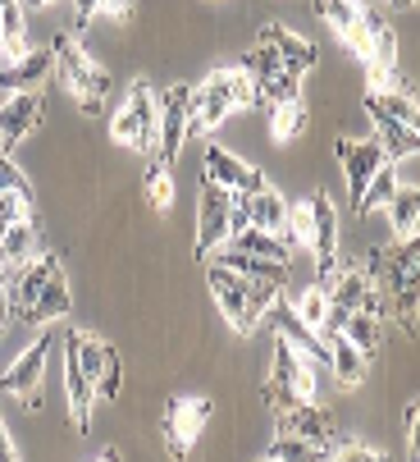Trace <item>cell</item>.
Masks as SVG:
<instances>
[{"mask_svg":"<svg viewBox=\"0 0 420 462\" xmlns=\"http://www.w3.org/2000/svg\"><path fill=\"white\" fill-rule=\"evenodd\" d=\"M19 457V444L10 439V430H5V417H0V462H14Z\"/></svg>","mask_w":420,"mask_h":462,"instance_id":"7bdbcfd3","label":"cell"},{"mask_svg":"<svg viewBox=\"0 0 420 462\" xmlns=\"http://www.w3.org/2000/svg\"><path fill=\"white\" fill-rule=\"evenodd\" d=\"M238 69L251 79V97H256V88L265 83V79H274V74H284V60L274 55V46H265V42H256L242 60H238Z\"/></svg>","mask_w":420,"mask_h":462,"instance_id":"836d02e7","label":"cell"},{"mask_svg":"<svg viewBox=\"0 0 420 462\" xmlns=\"http://www.w3.org/2000/svg\"><path fill=\"white\" fill-rule=\"evenodd\" d=\"M333 156H338V165H342V174H347V202H352V211H357V202H361V192H366L370 174L384 165V152H379V143L338 138V143H333Z\"/></svg>","mask_w":420,"mask_h":462,"instance_id":"4fadbf2b","label":"cell"},{"mask_svg":"<svg viewBox=\"0 0 420 462\" xmlns=\"http://www.w3.org/2000/svg\"><path fill=\"white\" fill-rule=\"evenodd\" d=\"M41 124V97L37 92H0V147L23 143Z\"/></svg>","mask_w":420,"mask_h":462,"instance_id":"2e32d148","label":"cell"},{"mask_svg":"<svg viewBox=\"0 0 420 462\" xmlns=\"http://www.w3.org/2000/svg\"><path fill=\"white\" fill-rule=\"evenodd\" d=\"M402 426H406V444H411V453H415V430H420V408H415V403H406Z\"/></svg>","mask_w":420,"mask_h":462,"instance_id":"b9f144b4","label":"cell"},{"mask_svg":"<svg viewBox=\"0 0 420 462\" xmlns=\"http://www.w3.org/2000/svg\"><path fill=\"white\" fill-rule=\"evenodd\" d=\"M50 60H55V79L78 97V106H83L87 115H96L101 101H105L110 88H114L105 64H96V60L87 55V46H78V37H68V32H59V37L50 42Z\"/></svg>","mask_w":420,"mask_h":462,"instance_id":"3957f363","label":"cell"},{"mask_svg":"<svg viewBox=\"0 0 420 462\" xmlns=\"http://www.w3.org/2000/svg\"><path fill=\"white\" fill-rule=\"evenodd\" d=\"M260 42L274 46V55L284 60V69H293V74H306L311 64H320V46H315L311 37L284 28V23H265V28H260Z\"/></svg>","mask_w":420,"mask_h":462,"instance_id":"ffe728a7","label":"cell"},{"mask_svg":"<svg viewBox=\"0 0 420 462\" xmlns=\"http://www.w3.org/2000/svg\"><path fill=\"white\" fill-rule=\"evenodd\" d=\"M366 115H388L402 124H415V101L406 88H388V92H366Z\"/></svg>","mask_w":420,"mask_h":462,"instance_id":"d6a6232c","label":"cell"},{"mask_svg":"<svg viewBox=\"0 0 420 462\" xmlns=\"http://www.w3.org/2000/svg\"><path fill=\"white\" fill-rule=\"evenodd\" d=\"M205 280H210V293H215L220 316L233 325V335H251V329L265 320V316H260V307L251 302V280H242L238 271L220 266V261H210Z\"/></svg>","mask_w":420,"mask_h":462,"instance_id":"5b68a950","label":"cell"},{"mask_svg":"<svg viewBox=\"0 0 420 462\" xmlns=\"http://www.w3.org/2000/svg\"><path fill=\"white\" fill-rule=\"evenodd\" d=\"M269 384L288 389L293 399H315V362H306L288 339H274V357H269Z\"/></svg>","mask_w":420,"mask_h":462,"instance_id":"5bb4252c","label":"cell"},{"mask_svg":"<svg viewBox=\"0 0 420 462\" xmlns=\"http://www.w3.org/2000/svg\"><path fill=\"white\" fill-rule=\"evenodd\" d=\"M361 10H366L361 0H315V14H320L338 37H342L347 28H357V23H361Z\"/></svg>","mask_w":420,"mask_h":462,"instance_id":"d590c367","label":"cell"},{"mask_svg":"<svg viewBox=\"0 0 420 462\" xmlns=\"http://www.w3.org/2000/svg\"><path fill=\"white\" fill-rule=\"evenodd\" d=\"M37 252H41V238H37V220L32 216H19L5 234H0V261H5V266L32 261Z\"/></svg>","mask_w":420,"mask_h":462,"instance_id":"d4e9b609","label":"cell"},{"mask_svg":"<svg viewBox=\"0 0 420 462\" xmlns=\"http://www.w3.org/2000/svg\"><path fill=\"white\" fill-rule=\"evenodd\" d=\"M92 14H96V0H74V19L78 23H87Z\"/></svg>","mask_w":420,"mask_h":462,"instance_id":"ee69618b","label":"cell"},{"mask_svg":"<svg viewBox=\"0 0 420 462\" xmlns=\"http://www.w3.org/2000/svg\"><path fill=\"white\" fill-rule=\"evenodd\" d=\"M0 152H5V147H0Z\"/></svg>","mask_w":420,"mask_h":462,"instance_id":"7dc6e473","label":"cell"},{"mask_svg":"<svg viewBox=\"0 0 420 462\" xmlns=\"http://www.w3.org/2000/svg\"><path fill=\"white\" fill-rule=\"evenodd\" d=\"M210 412H215V403H210L205 393H174L165 403V448H169V457H187V448L205 430Z\"/></svg>","mask_w":420,"mask_h":462,"instance_id":"ba28073f","label":"cell"},{"mask_svg":"<svg viewBox=\"0 0 420 462\" xmlns=\"http://www.w3.org/2000/svg\"><path fill=\"white\" fill-rule=\"evenodd\" d=\"M366 271H370V280L384 289L388 311L402 320V329H406V335H415V271H420L415 238H411V243H393L384 256L375 252V256L366 261Z\"/></svg>","mask_w":420,"mask_h":462,"instance_id":"7a4b0ae2","label":"cell"},{"mask_svg":"<svg viewBox=\"0 0 420 462\" xmlns=\"http://www.w3.org/2000/svg\"><path fill=\"white\" fill-rule=\"evenodd\" d=\"M274 417H278V430H293V435H302V439H306V444H315L320 453L338 439L333 417H329L315 399H288L284 408H274Z\"/></svg>","mask_w":420,"mask_h":462,"instance_id":"8fae6325","label":"cell"},{"mask_svg":"<svg viewBox=\"0 0 420 462\" xmlns=\"http://www.w3.org/2000/svg\"><path fill=\"white\" fill-rule=\"evenodd\" d=\"M229 216H233V192L201 179V197H196V256H210L224 238H229Z\"/></svg>","mask_w":420,"mask_h":462,"instance_id":"30bf717a","label":"cell"},{"mask_svg":"<svg viewBox=\"0 0 420 462\" xmlns=\"http://www.w3.org/2000/svg\"><path fill=\"white\" fill-rule=\"evenodd\" d=\"M338 335H347V339H352L366 357H375V353H379V344H384V320L357 307V311H347V316H342Z\"/></svg>","mask_w":420,"mask_h":462,"instance_id":"83f0119b","label":"cell"},{"mask_svg":"<svg viewBox=\"0 0 420 462\" xmlns=\"http://www.w3.org/2000/svg\"><path fill=\"white\" fill-rule=\"evenodd\" d=\"M10 329V266L0 261V335Z\"/></svg>","mask_w":420,"mask_h":462,"instance_id":"ab89813d","label":"cell"},{"mask_svg":"<svg viewBox=\"0 0 420 462\" xmlns=\"http://www.w3.org/2000/svg\"><path fill=\"white\" fill-rule=\"evenodd\" d=\"M64 399H68V421H74V430H87V421H92V380L83 375L74 353L64 357Z\"/></svg>","mask_w":420,"mask_h":462,"instance_id":"7402d4cb","label":"cell"},{"mask_svg":"<svg viewBox=\"0 0 420 462\" xmlns=\"http://www.w3.org/2000/svg\"><path fill=\"white\" fill-rule=\"evenodd\" d=\"M293 311L315 329V335H324V339L333 335V325H329V311H333V307H329V293H324V284H320V280H315V284H306V289L297 293Z\"/></svg>","mask_w":420,"mask_h":462,"instance_id":"f546056e","label":"cell"},{"mask_svg":"<svg viewBox=\"0 0 420 462\" xmlns=\"http://www.w3.org/2000/svg\"><path fill=\"white\" fill-rule=\"evenodd\" d=\"M324 366H333V375H338V384H347V389H357L361 380H366V371H370V357L347 339V335H329V362Z\"/></svg>","mask_w":420,"mask_h":462,"instance_id":"603a6c76","label":"cell"},{"mask_svg":"<svg viewBox=\"0 0 420 462\" xmlns=\"http://www.w3.org/2000/svg\"><path fill=\"white\" fill-rule=\"evenodd\" d=\"M311 220H315V234H311V256L320 266V284L338 271V211L329 202V192H311Z\"/></svg>","mask_w":420,"mask_h":462,"instance_id":"9a60e30c","label":"cell"},{"mask_svg":"<svg viewBox=\"0 0 420 462\" xmlns=\"http://www.w3.org/2000/svg\"><path fill=\"white\" fill-rule=\"evenodd\" d=\"M306 124H311V115H306V101H302V97H293V101H274V106H269V134H274V143H293V138H302V134H306Z\"/></svg>","mask_w":420,"mask_h":462,"instance_id":"4316f807","label":"cell"},{"mask_svg":"<svg viewBox=\"0 0 420 462\" xmlns=\"http://www.w3.org/2000/svg\"><path fill=\"white\" fill-rule=\"evenodd\" d=\"M265 316H269V325H274V335H278V339H288L306 362H315V366H324V362H329V339H324V335H315V329H311V325H306L288 302H284V293H278V298L265 307Z\"/></svg>","mask_w":420,"mask_h":462,"instance_id":"7c38bea8","label":"cell"},{"mask_svg":"<svg viewBox=\"0 0 420 462\" xmlns=\"http://www.w3.org/2000/svg\"><path fill=\"white\" fill-rule=\"evenodd\" d=\"M233 247H242V252H251V256H265V261H274V266H288V256H293V247H288V238H278V234H265V229H242V234H233L229 238Z\"/></svg>","mask_w":420,"mask_h":462,"instance_id":"f1b7e54d","label":"cell"},{"mask_svg":"<svg viewBox=\"0 0 420 462\" xmlns=\"http://www.w3.org/2000/svg\"><path fill=\"white\" fill-rule=\"evenodd\" d=\"M324 457H333V462H379L384 448L361 444V439H333V444L324 448Z\"/></svg>","mask_w":420,"mask_h":462,"instance_id":"f35d334b","label":"cell"},{"mask_svg":"<svg viewBox=\"0 0 420 462\" xmlns=\"http://www.w3.org/2000/svg\"><path fill=\"white\" fill-rule=\"evenodd\" d=\"M55 74L50 51H28L19 60H0V92H41Z\"/></svg>","mask_w":420,"mask_h":462,"instance_id":"d6986e66","label":"cell"},{"mask_svg":"<svg viewBox=\"0 0 420 462\" xmlns=\"http://www.w3.org/2000/svg\"><path fill=\"white\" fill-rule=\"evenodd\" d=\"M5 5H14V0H0V10H5Z\"/></svg>","mask_w":420,"mask_h":462,"instance_id":"bcb514c9","label":"cell"},{"mask_svg":"<svg viewBox=\"0 0 420 462\" xmlns=\"http://www.w3.org/2000/svg\"><path fill=\"white\" fill-rule=\"evenodd\" d=\"M388 5H393V0H388Z\"/></svg>","mask_w":420,"mask_h":462,"instance_id":"c3c4849f","label":"cell"},{"mask_svg":"<svg viewBox=\"0 0 420 462\" xmlns=\"http://www.w3.org/2000/svg\"><path fill=\"white\" fill-rule=\"evenodd\" d=\"M311 234H315L311 197H302V202H288V220H284V238H288V247H306V252H311Z\"/></svg>","mask_w":420,"mask_h":462,"instance_id":"8d00e7d4","label":"cell"},{"mask_svg":"<svg viewBox=\"0 0 420 462\" xmlns=\"http://www.w3.org/2000/svg\"><path fill=\"white\" fill-rule=\"evenodd\" d=\"M174 165H165V161H156L151 156V165H147V174H142V188H147V207L151 211H169L174 207V174H169Z\"/></svg>","mask_w":420,"mask_h":462,"instance_id":"1f68e13d","label":"cell"},{"mask_svg":"<svg viewBox=\"0 0 420 462\" xmlns=\"http://www.w3.org/2000/svg\"><path fill=\"white\" fill-rule=\"evenodd\" d=\"M242 106H256V97H251V79L238 69V64L233 69L205 74L201 88L187 101V134H215V128Z\"/></svg>","mask_w":420,"mask_h":462,"instance_id":"6da1fadb","label":"cell"},{"mask_svg":"<svg viewBox=\"0 0 420 462\" xmlns=\"http://www.w3.org/2000/svg\"><path fill=\"white\" fill-rule=\"evenodd\" d=\"M238 202H242V211H247V225H251V229H265V234H278V238H284L288 202L278 197V188L260 183L256 192H238Z\"/></svg>","mask_w":420,"mask_h":462,"instance_id":"44dd1931","label":"cell"},{"mask_svg":"<svg viewBox=\"0 0 420 462\" xmlns=\"http://www.w3.org/2000/svg\"><path fill=\"white\" fill-rule=\"evenodd\" d=\"M68 353L78 357L83 375L92 380V393H101V399H119L123 362H119V353H114L105 339L87 335V329H74V335H68Z\"/></svg>","mask_w":420,"mask_h":462,"instance_id":"52a82bcc","label":"cell"},{"mask_svg":"<svg viewBox=\"0 0 420 462\" xmlns=\"http://www.w3.org/2000/svg\"><path fill=\"white\" fill-rule=\"evenodd\" d=\"M205 179L220 183V188H229V192H256V188L265 183V174H260L256 165H247L242 156H233V152L220 147V143L205 147Z\"/></svg>","mask_w":420,"mask_h":462,"instance_id":"e0dca14e","label":"cell"},{"mask_svg":"<svg viewBox=\"0 0 420 462\" xmlns=\"http://www.w3.org/2000/svg\"><path fill=\"white\" fill-rule=\"evenodd\" d=\"M19 216H32V188H5L0 192V234H5Z\"/></svg>","mask_w":420,"mask_h":462,"instance_id":"74e56055","label":"cell"},{"mask_svg":"<svg viewBox=\"0 0 420 462\" xmlns=\"http://www.w3.org/2000/svg\"><path fill=\"white\" fill-rule=\"evenodd\" d=\"M265 457H269V462H306V457H324V453H320L315 444H306L302 435H293V430H278V435L269 439Z\"/></svg>","mask_w":420,"mask_h":462,"instance_id":"e575fe53","label":"cell"},{"mask_svg":"<svg viewBox=\"0 0 420 462\" xmlns=\"http://www.w3.org/2000/svg\"><path fill=\"white\" fill-rule=\"evenodd\" d=\"M370 119H375V143H379L384 161L415 156V124H402V119H388V115H370Z\"/></svg>","mask_w":420,"mask_h":462,"instance_id":"484cf974","label":"cell"},{"mask_svg":"<svg viewBox=\"0 0 420 462\" xmlns=\"http://www.w3.org/2000/svg\"><path fill=\"white\" fill-rule=\"evenodd\" d=\"M388 229H393V243H411L415 238V225H420V197H415V183H402L393 197H388Z\"/></svg>","mask_w":420,"mask_h":462,"instance_id":"cb8c5ba5","label":"cell"},{"mask_svg":"<svg viewBox=\"0 0 420 462\" xmlns=\"http://www.w3.org/2000/svg\"><path fill=\"white\" fill-rule=\"evenodd\" d=\"M19 5L28 10V5H55V0H19Z\"/></svg>","mask_w":420,"mask_h":462,"instance_id":"f6af8a7d","label":"cell"},{"mask_svg":"<svg viewBox=\"0 0 420 462\" xmlns=\"http://www.w3.org/2000/svg\"><path fill=\"white\" fill-rule=\"evenodd\" d=\"M110 138L128 152H151V143H156V92H151V83L128 88V101L110 119Z\"/></svg>","mask_w":420,"mask_h":462,"instance_id":"277c9868","label":"cell"},{"mask_svg":"<svg viewBox=\"0 0 420 462\" xmlns=\"http://www.w3.org/2000/svg\"><path fill=\"white\" fill-rule=\"evenodd\" d=\"M96 14H110V19H128V14H132V0H96Z\"/></svg>","mask_w":420,"mask_h":462,"instance_id":"60d3db41","label":"cell"},{"mask_svg":"<svg viewBox=\"0 0 420 462\" xmlns=\"http://www.w3.org/2000/svg\"><path fill=\"white\" fill-rule=\"evenodd\" d=\"M402 188V179H397V165L393 161H384L375 174H370V183H366V192H361V202H357V216H370V211H384L388 207V197Z\"/></svg>","mask_w":420,"mask_h":462,"instance_id":"4dcf8cb0","label":"cell"},{"mask_svg":"<svg viewBox=\"0 0 420 462\" xmlns=\"http://www.w3.org/2000/svg\"><path fill=\"white\" fill-rule=\"evenodd\" d=\"M46 353H50V335H37L5 371H0V393L19 399L23 408H41V375H46Z\"/></svg>","mask_w":420,"mask_h":462,"instance_id":"9c48e42d","label":"cell"},{"mask_svg":"<svg viewBox=\"0 0 420 462\" xmlns=\"http://www.w3.org/2000/svg\"><path fill=\"white\" fill-rule=\"evenodd\" d=\"M68 311H74V293H68L64 266H59V256H50V252H46V275H41V289H37L32 325H50V320H64Z\"/></svg>","mask_w":420,"mask_h":462,"instance_id":"ac0fdd59","label":"cell"},{"mask_svg":"<svg viewBox=\"0 0 420 462\" xmlns=\"http://www.w3.org/2000/svg\"><path fill=\"white\" fill-rule=\"evenodd\" d=\"M187 101H192V88L187 83H174L156 97V143H151V156L174 165L183 143L192 138L187 134Z\"/></svg>","mask_w":420,"mask_h":462,"instance_id":"8992f818","label":"cell"}]
</instances>
